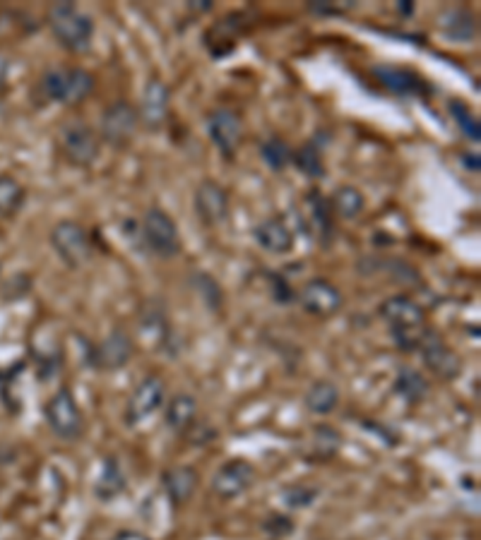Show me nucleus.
<instances>
[{"instance_id":"obj_1","label":"nucleus","mask_w":481,"mask_h":540,"mask_svg":"<svg viewBox=\"0 0 481 540\" xmlns=\"http://www.w3.org/2000/svg\"><path fill=\"white\" fill-rule=\"evenodd\" d=\"M49 25L56 34V39L60 41V46H66L68 51L82 53L90 49L94 22L73 3H56L49 12Z\"/></svg>"},{"instance_id":"obj_2","label":"nucleus","mask_w":481,"mask_h":540,"mask_svg":"<svg viewBox=\"0 0 481 540\" xmlns=\"http://www.w3.org/2000/svg\"><path fill=\"white\" fill-rule=\"evenodd\" d=\"M94 89V77L82 68H58L49 70L39 82L41 97L58 104H80Z\"/></svg>"},{"instance_id":"obj_3","label":"nucleus","mask_w":481,"mask_h":540,"mask_svg":"<svg viewBox=\"0 0 481 540\" xmlns=\"http://www.w3.org/2000/svg\"><path fill=\"white\" fill-rule=\"evenodd\" d=\"M140 234H142V241L148 242L149 252H155L156 258L172 259L180 252L179 226L164 210H156V207L149 210L142 218Z\"/></svg>"},{"instance_id":"obj_4","label":"nucleus","mask_w":481,"mask_h":540,"mask_svg":"<svg viewBox=\"0 0 481 540\" xmlns=\"http://www.w3.org/2000/svg\"><path fill=\"white\" fill-rule=\"evenodd\" d=\"M51 245L68 266H84L92 258V241L87 228L77 221H58L51 228Z\"/></svg>"},{"instance_id":"obj_5","label":"nucleus","mask_w":481,"mask_h":540,"mask_svg":"<svg viewBox=\"0 0 481 540\" xmlns=\"http://www.w3.org/2000/svg\"><path fill=\"white\" fill-rule=\"evenodd\" d=\"M46 420L53 435L60 440H77L84 430V420H82V411L75 396L70 394V389H60L53 394L49 403H46Z\"/></svg>"},{"instance_id":"obj_6","label":"nucleus","mask_w":481,"mask_h":540,"mask_svg":"<svg viewBox=\"0 0 481 540\" xmlns=\"http://www.w3.org/2000/svg\"><path fill=\"white\" fill-rule=\"evenodd\" d=\"M60 145H63V154H66L68 162L80 166V169H90L92 163L99 159V149H101L97 132L87 128L84 123L66 125L60 132Z\"/></svg>"},{"instance_id":"obj_7","label":"nucleus","mask_w":481,"mask_h":540,"mask_svg":"<svg viewBox=\"0 0 481 540\" xmlns=\"http://www.w3.org/2000/svg\"><path fill=\"white\" fill-rule=\"evenodd\" d=\"M140 125V115L138 111L132 108L128 101H116L104 111V118H101V138L107 139L108 145L116 147V149H123L128 147L135 138Z\"/></svg>"},{"instance_id":"obj_8","label":"nucleus","mask_w":481,"mask_h":540,"mask_svg":"<svg viewBox=\"0 0 481 540\" xmlns=\"http://www.w3.org/2000/svg\"><path fill=\"white\" fill-rule=\"evenodd\" d=\"M164 394H166V387H164L162 377L149 375V377L142 379L138 387H135V392H132L128 409H125L128 425H138L142 420L152 418V416L162 409Z\"/></svg>"},{"instance_id":"obj_9","label":"nucleus","mask_w":481,"mask_h":540,"mask_svg":"<svg viewBox=\"0 0 481 540\" xmlns=\"http://www.w3.org/2000/svg\"><path fill=\"white\" fill-rule=\"evenodd\" d=\"M299 303L313 317H330L342 307V293L327 279H310L299 290Z\"/></svg>"},{"instance_id":"obj_10","label":"nucleus","mask_w":481,"mask_h":540,"mask_svg":"<svg viewBox=\"0 0 481 540\" xmlns=\"http://www.w3.org/2000/svg\"><path fill=\"white\" fill-rule=\"evenodd\" d=\"M207 132L224 156H234L244 139V125L231 108H217L207 115Z\"/></svg>"},{"instance_id":"obj_11","label":"nucleus","mask_w":481,"mask_h":540,"mask_svg":"<svg viewBox=\"0 0 481 540\" xmlns=\"http://www.w3.org/2000/svg\"><path fill=\"white\" fill-rule=\"evenodd\" d=\"M255 480V468L244 459H234L224 464V466L214 473L212 492L220 500H234L238 495H244Z\"/></svg>"},{"instance_id":"obj_12","label":"nucleus","mask_w":481,"mask_h":540,"mask_svg":"<svg viewBox=\"0 0 481 540\" xmlns=\"http://www.w3.org/2000/svg\"><path fill=\"white\" fill-rule=\"evenodd\" d=\"M196 211L203 224L207 226H220L228 218V195L227 190L214 183V180H203L196 187Z\"/></svg>"},{"instance_id":"obj_13","label":"nucleus","mask_w":481,"mask_h":540,"mask_svg":"<svg viewBox=\"0 0 481 540\" xmlns=\"http://www.w3.org/2000/svg\"><path fill=\"white\" fill-rule=\"evenodd\" d=\"M419 353L424 358V363L441 379H455L460 375V368H462L460 358H457V353H453V348H448V344L436 331H426Z\"/></svg>"},{"instance_id":"obj_14","label":"nucleus","mask_w":481,"mask_h":540,"mask_svg":"<svg viewBox=\"0 0 481 540\" xmlns=\"http://www.w3.org/2000/svg\"><path fill=\"white\" fill-rule=\"evenodd\" d=\"M381 317L390 324V330H416L426 327V313L409 296H390L381 303Z\"/></svg>"},{"instance_id":"obj_15","label":"nucleus","mask_w":481,"mask_h":540,"mask_svg":"<svg viewBox=\"0 0 481 540\" xmlns=\"http://www.w3.org/2000/svg\"><path fill=\"white\" fill-rule=\"evenodd\" d=\"M172 106V89L162 80H149L142 91V106H140V118L145 121L149 130H159L166 123Z\"/></svg>"},{"instance_id":"obj_16","label":"nucleus","mask_w":481,"mask_h":540,"mask_svg":"<svg viewBox=\"0 0 481 540\" xmlns=\"http://www.w3.org/2000/svg\"><path fill=\"white\" fill-rule=\"evenodd\" d=\"M132 358L131 337L121 330H114L94 351V365L101 370H121Z\"/></svg>"},{"instance_id":"obj_17","label":"nucleus","mask_w":481,"mask_h":540,"mask_svg":"<svg viewBox=\"0 0 481 540\" xmlns=\"http://www.w3.org/2000/svg\"><path fill=\"white\" fill-rule=\"evenodd\" d=\"M255 242L261 245L262 250L272 252V255H285L294 248V234L286 224L285 218L272 217L261 221L253 231Z\"/></svg>"},{"instance_id":"obj_18","label":"nucleus","mask_w":481,"mask_h":540,"mask_svg":"<svg viewBox=\"0 0 481 540\" xmlns=\"http://www.w3.org/2000/svg\"><path fill=\"white\" fill-rule=\"evenodd\" d=\"M162 483L164 488H166L169 500L173 502V507H180V504L190 502V497L196 495L200 478H197L196 468L173 466L169 468V471H164Z\"/></svg>"},{"instance_id":"obj_19","label":"nucleus","mask_w":481,"mask_h":540,"mask_svg":"<svg viewBox=\"0 0 481 540\" xmlns=\"http://www.w3.org/2000/svg\"><path fill=\"white\" fill-rule=\"evenodd\" d=\"M441 29L448 39L465 44V41H472L477 36V20L465 8L445 10L441 17Z\"/></svg>"},{"instance_id":"obj_20","label":"nucleus","mask_w":481,"mask_h":540,"mask_svg":"<svg viewBox=\"0 0 481 540\" xmlns=\"http://www.w3.org/2000/svg\"><path fill=\"white\" fill-rule=\"evenodd\" d=\"M373 77L383 87H388L395 94H402V97L405 94H416L419 87H421V82H419V77L414 73L402 70V68H392V65H375Z\"/></svg>"},{"instance_id":"obj_21","label":"nucleus","mask_w":481,"mask_h":540,"mask_svg":"<svg viewBox=\"0 0 481 540\" xmlns=\"http://www.w3.org/2000/svg\"><path fill=\"white\" fill-rule=\"evenodd\" d=\"M25 186L10 173H0V218H12L25 207Z\"/></svg>"},{"instance_id":"obj_22","label":"nucleus","mask_w":481,"mask_h":540,"mask_svg":"<svg viewBox=\"0 0 481 540\" xmlns=\"http://www.w3.org/2000/svg\"><path fill=\"white\" fill-rule=\"evenodd\" d=\"M197 413V401L190 394H176L166 406V425L176 433H186L193 425Z\"/></svg>"},{"instance_id":"obj_23","label":"nucleus","mask_w":481,"mask_h":540,"mask_svg":"<svg viewBox=\"0 0 481 540\" xmlns=\"http://www.w3.org/2000/svg\"><path fill=\"white\" fill-rule=\"evenodd\" d=\"M366 210V197L361 193L359 187L354 186H342L337 187L333 195V211L340 218H357L361 211Z\"/></svg>"},{"instance_id":"obj_24","label":"nucleus","mask_w":481,"mask_h":540,"mask_svg":"<svg viewBox=\"0 0 481 540\" xmlns=\"http://www.w3.org/2000/svg\"><path fill=\"white\" fill-rule=\"evenodd\" d=\"M337 403H340V392H337L333 382H325V379L316 382L306 394V409L310 413H318V416L333 413L337 409Z\"/></svg>"},{"instance_id":"obj_25","label":"nucleus","mask_w":481,"mask_h":540,"mask_svg":"<svg viewBox=\"0 0 481 540\" xmlns=\"http://www.w3.org/2000/svg\"><path fill=\"white\" fill-rule=\"evenodd\" d=\"M395 392L409 403L421 401L429 394V379L414 368H402L397 372V379H395Z\"/></svg>"},{"instance_id":"obj_26","label":"nucleus","mask_w":481,"mask_h":540,"mask_svg":"<svg viewBox=\"0 0 481 540\" xmlns=\"http://www.w3.org/2000/svg\"><path fill=\"white\" fill-rule=\"evenodd\" d=\"M125 490V476H123L121 466L116 464V459H107L101 466V476L97 478L94 492H97L99 500H114L116 495H121Z\"/></svg>"},{"instance_id":"obj_27","label":"nucleus","mask_w":481,"mask_h":540,"mask_svg":"<svg viewBox=\"0 0 481 540\" xmlns=\"http://www.w3.org/2000/svg\"><path fill=\"white\" fill-rule=\"evenodd\" d=\"M261 156H262V162L268 163L269 169L282 171L292 163V156H294V152L289 149V145H286L285 139L269 138L261 145Z\"/></svg>"},{"instance_id":"obj_28","label":"nucleus","mask_w":481,"mask_h":540,"mask_svg":"<svg viewBox=\"0 0 481 540\" xmlns=\"http://www.w3.org/2000/svg\"><path fill=\"white\" fill-rule=\"evenodd\" d=\"M292 162L296 163V169L301 171L303 176L309 178H323L325 176V163H323V154L316 145H303L299 152L292 156Z\"/></svg>"},{"instance_id":"obj_29","label":"nucleus","mask_w":481,"mask_h":540,"mask_svg":"<svg viewBox=\"0 0 481 540\" xmlns=\"http://www.w3.org/2000/svg\"><path fill=\"white\" fill-rule=\"evenodd\" d=\"M140 331L142 337L149 341H164L169 334V324H166V314L162 310H152L148 307L142 317H140Z\"/></svg>"},{"instance_id":"obj_30","label":"nucleus","mask_w":481,"mask_h":540,"mask_svg":"<svg viewBox=\"0 0 481 540\" xmlns=\"http://www.w3.org/2000/svg\"><path fill=\"white\" fill-rule=\"evenodd\" d=\"M320 490L310 485H289L282 490V500L289 509H309L313 502L318 500Z\"/></svg>"},{"instance_id":"obj_31","label":"nucleus","mask_w":481,"mask_h":540,"mask_svg":"<svg viewBox=\"0 0 481 540\" xmlns=\"http://www.w3.org/2000/svg\"><path fill=\"white\" fill-rule=\"evenodd\" d=\"M450 114H453V118H455V123L460 125V130L465 132L467 139H472V142H479L481 139V128H479V121L474 118V114L467 108L465 104H460V101H453L450 104Z\"/></svg>"},{"instance_id":"obj_32","label":"nucleus","mask_w":481,"mask_h":540,"mask_svg":"<svg viewBox=\"0 0 481 540\" xmlns=\"http://www.w3.org/2000/svg\"><path fill=\"white\" fill-rule=\"evenodd\" d=\"M262 531L268 533L272 540H282V538H286L289 533L294 531V524H292V519H289V516L272 514V516H268V521L262 524Z\"/></svg>"},{"instance_id":"obj_33","label":"nucleus","mask_w":481,"mask_h":540,"mask_svg":"<svg viewBox=\"0 0 481 540\" xmlns=\"http://www.w3.org/2000/svg\"><path fill=\"white\" fill-rule=\"evenodd\" d=\"M111 540H149V538L140 531H118Z\"/></svg>"},{"instance_id":"obj_34","label":"nucleus","mask_w":481,"mask_h":540,"mask_svg":"<svg viewBox=\"0 0 481 540\" xmlns=\"http://www.w3.org/2000/svg\"><path fill=\"white\" fill-rule=\"evenodd\" d=\"M8 70H10L8 58L0 53V87H5V80H8Z\"/></svg>"}]
</instances>
